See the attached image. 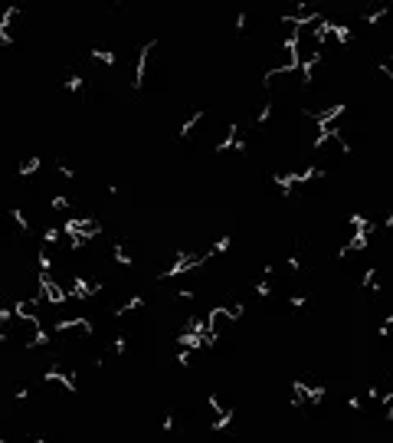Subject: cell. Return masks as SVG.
<instances>
[{
    "mask_svg": "<svg viewBox=\"0 0 393 443\" xmlns=\"http://www.w3.org/2000/svg\"><path fill=\"white\" fill-rule=\"evenodd\" d=\"M207 332L217 338V342H220V338H230V335L236 332V318L230 316L223 305H217V309H210L207 312Z\"/></svg>",
    "mask_w": 393,
    "mask_h": 443,
    "instance_id": "obj_1",
    "label": "cell"
}]
</instances>
